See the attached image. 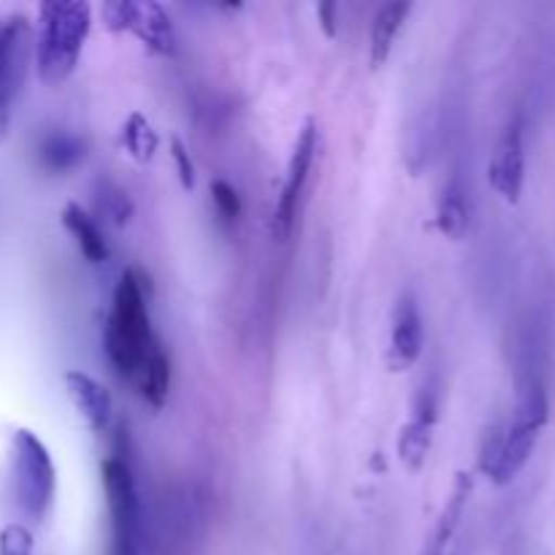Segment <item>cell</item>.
<instances>
[{"instance_id":"cell-1","label":"cell","mask_w":555,"mask_h":555,"mask_svg":"<svg viewBox=\"0 0 555 555\" xmlns=\"http://www.w3.org/2000/svg\"><path fill=\"white\" fill-rule=\"evenodd\" d=\"M103 350L119 377L128 383H133L146 361L163 350V341L152 331L144 282L139 271H125L114 291L112 314L103 331Z\"/></svg>"},{"instance_id":"cell-2","label":"cell","mask_w":555,"mask_h":555,"mask_svg":"<svg viewBox=\"0 0 555 555\" xmlns=\"http://www.w3.org/2000/svg\"><path fill=\"white\" fill-rule=\"evenodd\" d=\"M92 27V9L87 3H43L38 9V33L33 43L38 79L57 87L74 74Z\"/></svg>"},{"instance_id":"cell-3","label":"cell","mask_w":555,"mask_h":555,"mask_svg":"<svg viewBox=\"0 0 555 555\" xmlns=\"http://www.w3.org/2000/svg\"><path fill=\"white\" fill-rule=\"evenodd\" d=\"M547 423V396L540 383L531 385L520 399L509 426L496 428L482 450L480 466L493 482L507 486L526 464H529L540 431Z\"/></svg>"},{"instance_id":"cell-4","label":"cell","mask_w":555,"mask_h":555,"mask_svg":"<svg viewBox=\"0 0 555 555\" xmlns=\"http://www.w3.org/2000/svg\"><path fill=\"white\" fill-rule=\"evenodd\" d=\"M11 475L22 513L33 520L47 518L57 493V472L47 444L27 428H20L11 437Z\"/></svg>"},{"instance_id":"cell-5","label":"cell","mask_w":555,"mask_h":555,"mask_svg":"<svg viewBox=\"0 0 555 555\" xmlns=\"http://www.w3.org/2000/svg\"><path fill=\"white\" fill-rule=\"evenodd\" d=\"M112 518V555H135L139 547V493L122 455H108L101 466Z\"/></svg>"},{"instance_id":"cell-6","label":"cell","mask_w":555,"mask_h":555,"mask_svg":"<svg viewBox=\"0 0 555 555\" xmlns=\"http://www.w3.org/2000/svg\"><path fill=\"white\" fill-rule=\"evenodd\" d=\"M318 146L320 130L318 125L309 119V122H304V128L298 130L296 146H293L291 163H287L285 184H282V193L274 206V217H271V233H274V238H287L291 236L293 225H296L298 204H301V195L304 190H307L309 171H312L314 157H318Z\"/></svg>"},{"instance_id":"cell-7","label":"cell","mask_w":555,"mask_h":555,"mask_svg":"<svg viewBox=\"0 0 555 555\" xmlns=\"http://www.w3.org/2000/svg\"><path fill=\"white\" fill-rule=\"evenodd\" d=\"M112 30H128L152 52L171 57L177 52V33L171 20L157 3H106L101 9Z\"/></svg>"},{"instance_id":"cell-8","label":"cell","mask_w":555,"mask_h":555,"mask_svg":"<svg viewBox=\"0 0 555 555\" xmlns=\"http://www.w3.org/2000/svg\"><path fill=\"white\" fill-rule=\"evenodd\" d=\"M30 57V25L22 14L0 20V139L9 128L11 106L25 81Z\"/></svg>"},{"instance_id":"cell-9","label":"cell","mask_w":555,"mask_h":555,"mask_svg":"<svg viewBox=\"0 0 555 555\" xmlns=\"http://www.w3.org/2000/svg\"><path fill=\"white\" fill-rule=\"evenodd\" d=\"M526 155H524V119L515 117L499 135L488 163V182L507 204H518L524 193Z\"/></svg>"},{"instance_id":"cell-10","label":"cell","mask_w":555,"mask_h":555,"mask_svg":"<svg viewBox=\"0 0 555 555\" xmlns=\"http://www.w3.org/2000/svg\"><path fill=\"white\" fill-rule=\"evenodd\" d=\"M423 352V318L421 309H417L415 298L401 296L396 304L393 312V325H390V350H388V363L401 372V369H410L412 363L421 358Z\"/></svg>"},{"instance_id":"cell-11","label":"cell","mask_w":555,"mask_h":555,"mask_svg":"<svg viewBox=\"0 0 555 555\" xmlns=\"http://www.w3.org/2000/svg\"><path fill=\"white\" fill-rule=\"evenodd\" d=\"M65 390H68L74 410L90 426V431H106L108 421H112V396H108V390L95 377L76 372V369L65 372Z\"/></svg>"},{"instance_id":"cell-12","label":"cell","mask_w":555,"mask_h":555,"mask_svg":"<svg viewBox=\"0 0 555 555\" xmlns=\"http://www.w3.org/2000/svg\"><path fill=\"white\" fill-rule=\"evenodd\" d=\"M63 225L70 233V238L76 242L79 253L85 255L90 263H103L108 258V244L103 238L101 225L95 222V217L87 215L79 204H68L63 209Z\"/></svg>"},{"instance_id":"cell-13","label":"cell","mask_w":555,"mask_h":555,"mask_svg":"<svg viewBox=\"0 0 555 555\" xmlns=\"http://www.w3.org/2000/svg\"><path fill=\"white\" fill-rule=\"evenodd\" d=\"M412 14L410 3H388L374 14L372 25V65L379 68V65L388 63L390 52H393V43L399 30L404 27L406 16Z\"/></svg>"},{"instance_id":"cell-14","label":"cell","mask_w":555,"mask_h":555,"mask_svg":"<svg viewBox=\"0 0 555 555\" xmlns=\"http://www.w3.org/2000/svg\"><path fill=\"white\" fill-rule=\"evenodd\" d=\"M437 225L444 236L450 238H464L469 233L472 225V209H469V201H466L464 190L459 184H450L444 190L442 201H439V209H437Z\"/></svg>"},{"instance_id":"cell-15","label":"cell","mask_w":555,"mask_h":555,"mask_svg":"<svg viewBox=\"0 0 555 555\" xmlns=\"http://www.w3.org/2000/svg\"><path fill=\"white\" fill-rule=\"evenodd\" d=\"M38 157H41L43 168H49L54 173H63L68 168H74L76 163L85 160V141L70 133H52L43 139Z\"/></svg>"},{"instance_id":"cell-16","label":"cell","mask_w":555,"mask_h":555,"mask_svg":"<svg viewBox=\"0 0 555 555\" xmlns=\"http://www.w3.org/2000/svg\"><path fill=\"white\" fill-rule=\"evenodd\" d=\"M434 404L428 410H421L415 417H412L410 426L404 428L399 442L401 461L410 466H421L423 459L428 453V444H431V426H434Z\"/></svg>"},{"instance_id":"cell-17","label":"cell","mask_w":555,"mask_h":555,"mask_svg":"<svg viewBox=\"0 0 555 555\" xmlns=\"http://www.w3.org/2000/svg\"><path fill=\"white\" fill-rule=\"evenodd\" d=\"M157 133L141 114H130L128 122L122 125V146L130 157L139 163H150L157 152Z\"/></svg>"},{"instance_id":"cell-18","label":"cell","mask_w":555,"mask_h":555,"mask_svg":"<svg viewBox=\"0 0 555 555\" xmlns=\"http://www.w3.org/2000/svg\"><path fill=\"white\" fill-rule=\"evenodd\" d=\"M211 201H215L217 211H220L222 220L233 222L238 215H242V201H238V193L233 184L222 182V179H217L215 184H211Z\"/></svg>"},{"instance_id":"cell-19","label":"cell","mask_w":555,"mask_h":555,"mask_svg":"<svg viewBox=\"0 0 555 555\" xmlns=\"http://www.w3.org/2000/svg\"><path fill=\"white\" fill-rule=\"evenodd\" d=\"M0 555H33V534L20 524L0 531Z\"/></svg>"},{"instance_id":"cell-20","label":"cell","mask_w":555,"mask_h":555,"mask_svg":"<svg viewBox=\"0 0 555 555\" xmlns=\"http://www.w3.org/2000/svg\"><path fill=\"white\" fill-rule=\"evenodd\" d=\"M171 157L173 163H177V173L179 179H182V188L190 190L195 184V166L193 160H190V152L184 150V144L179 139L171 141Z\"/></svg>"},{"instance_id":"cell-21","label":"cell","mask_w":555,"mask_h":555,"mask_svg":"<svg viewBox=\"0 0 555 555\" xmlns=\"http://www.w3.org/2000/svg\"><path fill=\"white\" fill-rule=\"evenodd\" d=\"M334 14H336V5H318V16H320V25L328 36H336V25H334Z\"/></svg>"}]
</instances>
